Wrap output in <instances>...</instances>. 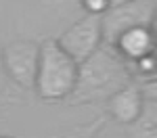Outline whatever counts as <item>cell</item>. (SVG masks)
<instances>
[{
  "instance_id": "6da1fadb",
  "label": "cell",
  "mask_w": 157,
  "mask_h": 138,
  "mask_svg": "<svg viewBox=\"0 0 157 138\" xmlns=\"http://www.w3.org/2000/svg\"><path fill=\"white\" fill-rule=\"evenodd\" d=\"M132 82L134 77L130 73V65L111 46L103 44L90 59L80 63L78 84L67 103L75 107L107 103L117 90L126 88Z\"/></svg>"
},
{
  "instance_id": "7a4b0ae2",
  "label": "cell",
  "mask_w": 157,
  "mask_h": 138,
  "mask_svg": "<svg viewBox=\"0 0 157 138\" xmlns=\"http://www.w3.org/2000/svg\"><path fill=\"white\" fill-rule=\"evenodd\" d=\"M80 63L61 48L57 38H46L40 42V63L36 75L38 99L44 103H59L71 96L78 84Z\"/></svg>"
},
{
  "instance_id": "3957f363",
  "label": "cell",
  "mask_w": 157,
  "mask_h": 138,
  "mask_svg": "<svg viewBox=\"0 0 157 138\" xmlns=\"http://www.w3.org/2000/svg\"><path fill=\"white\" fill-rule=\"evenodd\" d=\"M40 63V42L13 40L0 50V65L13 84L21 90H34Z\"/></svg>"
},
{
  "instance_id": "277c9868",
  "label": "cell",
  "mask_w": 157,
  "mask_h": 138,
  "mask_svg": "<svg viewBox=\"0 0 157 138\" xmlns=\"http://www.w3.org/2000/svg\"><path fill=\"white\" fill-rule=\"evenodd\" d=\"M157 9V0H132L120 6H111L103 17V38L105 44L111 46L117 36L132 27H151L153 15Z\"/></svg>"
},
{
  "instance_id": "5b68a950",
  "label": "cell",
  "mask_w": 157,
  "mask_h": 138,
  "mask_svg": "<svg viewBox=\"0 0 157 138\" xmlns=\"http://www.w3.org/2000/svg\"><path fill=\"white\" fill-rule=\"evenodd\" d=\"M57 42L71 59H75L78 63H84L105 44L101 17L84 15L80 21H75L71 27H67L57 38Z\"/></svg>"
},
{
  "instance_id": "8992f818",
  "label": "cell",
  "mask_w": 157,
  "mask_h": 138,
  "mask_svg": "<svg viewBox=\"0 0 157 138\" xmlns=\"http://www.w3.org/2000/svg\"><path fill=\"white\" fill-rule=\"evenodd\" d=\"M145 109V96L138 84H128L107 100V115L121 125L134 124Z\"/></svg>"
},
{
  "instance_id": "52a82bcc",
  "label": "cell",
  "mask_w": 157,
  "mask_h": 138,
  "mask_svg": "<svg viewBox=\"0 0 157 138\" xmlns=\"http://www.w3.org/2000/svg\"><path fill=\"white\" fill-rule=\"evenodd\" d=\"M111 48L126 63H132L151 54V52H155L157 38L151 27H132V29L124 32L121 36H117V40L111 44Z\"/></svg>"
},
{
  "instance_id": "ba28073f",
  "label": "cell",
  "mask_w": 157,
  "mask_h": 138,
  "mask_svg": "<svg viewBox=\"0 0 157 138\" xmlns=\"http://www.w3.org/2000/svg\"><path fill=\"white\" fill-rule=\"evenodd\" d=\"M128 138H157V105L145 100L140 117L128 125Z\"/></svg>"
},
{
  "instance_id": "9c48e42d",
  "label": "cell",
  "mask_w": 157,
  "mask_h": 138,
  "mask_svg": "<svg viewBox=\"0 0 157 138\" xmlns=\"http://www.w3.org/2000/svg\"><path fill=\"white\" fill-rule=\"evenodd\" d=\"M105 124H107V115H98L90 124H82V125H75V128L61 130L57 134H52L50 138H98Z\"/></svg>"
},
{
  "instance_id": "30bf717a",
  "label": "cell",
  "mask_w": 157,
  "mask_h": 138,
  "mask_svg": "<svg viewBox=\"0 0 157 138\" xmlns=\"http://www.w3.org/2000/svg\"><path fill=\"white\" fill-rule=\"evenodd\" d=\"M128 65H130V73H132L134 82L140 80V84H145V82L157 80V50L138 59V61L128 63Z\"/></svg>"
},
{
  "instance_id": "8fae6325",
  "label": "cell",
  "mask_w": 157,
  "mask_h": 138,
  "mask_svg": "<svg viewBox=\"0 0 157 138\" xmlns=\"http://www.w3.org/2000/svg\"><path fill=\"white\" fill-rule=\"evenodd\" d=\"M80 4L86 15H94V17H103L111 9V0H80Z\"/></svg>"
},
{
  "instance_id": "7c38bea8",
  "label": "cell",
  "mask_w": 157,
  "mask_h": 138,
  "mask_svg": "<svg viewBox=\"0 0 157 138\" xmlns=\"http://www.w3.org/2000/svg\"><path fill=\"white\" fill-rule=\"evenodd\" d=\"M140 90H143L145 100H151V103H155V105H157V80L140 84Z\"/></svg>"
},
{
  "instance_id": "4fadbf2b",
  "label": "cell",
  "mask_w": 157,
  "mask_h": 138,
  "mask_svg": "<svg viewBox=\"0 0 157 138\" xmlns=\"http://www.w3.org/2000/svg\"><path fill=\"white\" fill-rule=\"evenodd\" d=\"M151 29H153V34L157 38V9H155V15H153V23H151Z\"/></svg>"
},
{
  "instance_id": "5bb4252c",
  "label": "cell",
  "mask_w": 157,
  "mask_h": 138,
  "mask_svg": "<svg viewBox=\"0 0 157 138\" xmlns=\"http://www.w3.org/2000/svg\"><path fill=\"white\" fill-rule=\"evenodd\" d=\"M126 2H132V0H111V6H120V4H126Z\"/></svg>"
},
{
  "instance_id": "9a60e30c",
  "label": "cell",
  "mask_w": 157,
  "mask_h": 138,
  "mask_svg": "<svg viewBox=\"0 0 157 138\" xmlns=\"http://www.w3.org/2000/svg\"><path fill=\"white\" fill-rule=\"evenodd\" d=\"M0 138H15V136H6V134H0Z\"/></svg>"
}]
</instances>
